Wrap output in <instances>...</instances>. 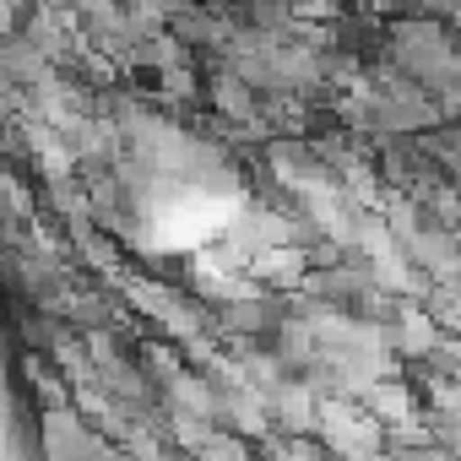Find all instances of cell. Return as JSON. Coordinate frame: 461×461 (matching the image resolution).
Returning a JSON list of instances; mask_svg holds the SVG:
<instances>
[{"instance_id": "1", "label": "cell", "mask_w": 461, "mask_h": 461, "mask_svg": "<svg viewBox=\"0 0 461 461\" xmlns=\"http://www.w3.org/2000/svg\"><path fill=\"white\" fill-rule=\"evenodd\" d=\"M380 60L396 66L402 77H412V82L456 120L461 60H456V44H450V23H439V17H396V23H385Z\"/></svg>"}, {"instance_id": "2", "label": "cell", "mask_w": 461, "mask_h": 461, "mask_svg": "<svg viewBox=\"0 0 461 461\" xmlns=\"http://www.w3.org/2000/svg\"><path fill=\"white\" fill-rule=\"evenodd\" d=\"M82 423H87V418L77 412V402H66V407H39V445H44V456H55V461H66V456H104L109 445H104L98 434H87Z\"/></svg>"}, {"instance_id": "3", "label": "cell", "mask_w": 461, "mask_h": 461, "mask_svg": "<svg viewBox=\"0 0 461 461\" xmlns=\"http://www.w3.org/2000/svg\"><path fill=\"white\" fill-rule=\"evenodd\" d=\"M60 66L23 33V28H12V33H0V77H6L17 93H33V87H44L50 77H55Z\"/></svg>"}]
</instances>
